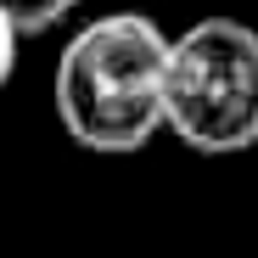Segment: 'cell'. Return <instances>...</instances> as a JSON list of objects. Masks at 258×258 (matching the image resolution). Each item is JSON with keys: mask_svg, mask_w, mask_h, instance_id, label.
Segmentation results:
<instances>
[{"mask_svg": "<svg viewBox=\"0 0 258 258\" xmlns=\"http://www.w3.org/2000/svg\"><path fill=\"white\" fill-rule=\"evenodd\" d=\"M168 34L146 12H107L84 23L56 56V118L84 152L129 157L163 129Z\"/></svg>", "mask_w": 258, "mask_h": 258, "instance_id": "6da1fadb", "label": "cell"}, {"mask_svg": "<svg viewBox=\"0 0 258 258\" xmlns=\"http://www.w3.org/2000/svg\"><path fill=\"white\" fill-rule=\"evenodd\" d=\"M163 129L202 157L258 146V28L197 17L185 34H168Z\"/></svg>", "mask_w": 258, "mask_h": 258, "instance_id": "7a4b0ae2", "label": "cell"}, {"mask_svg": "<svg viewBox=\"0 0 258 258\" xmlns=\"http://www.w3.org/2000/svg\"><path fill=\"white\" fill-rule=\"evenodd\" d=\"M73 6H79V0H0V17H6L17 34H39V28L62 23Z\"/></svg>", "mask_w": 258, "mask_h": 258, "instance_id": "3957f363", "label": "cell"}, {"mask_svg": "<svg viewBox=\"0 0 258 258\" xmlns=\"http://www.w3.org/2000/svg\"><path fill=\"white\" fill-rule=\"evenodd\" d=\"M17 45H23V34L0 17V90L12 84V73H17Z\"/></svg>", "mask_w": 258, "mask_h": 258, "instance_id": "277c9868", "label": "cell"}]
</instances>
